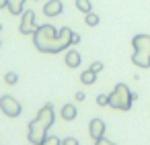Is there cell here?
<instances>
[{"mask_svg":"<svg viewBox=\"0 0 150 145\" xmlns=\"http://www.w3.org/2000/svg\"><path fill=\"white\" fill-rule=\"evenodd\" d=\"M72 33L74 31L70 27H62L58 31L54 25H39L31 37L37 51L54 55V53H62L64 49L72 45Z\"/></svg>","mask_w":150,"mask_h":145,"instance_id":"1","label":"cell"},{"mask_svg":"<svg viewBox=\"0 0 150 145\" xmlns=\"http://www.w3.org/2000/svg\"><path fill=\"white\" fill-rule=\"evenodd\" d=\"M80 43V35L78 33H72V45H78Z\"/></svg>","mask_w":150,"mask_h":145,"instance_id":"21","label":"cell"},{"mask_svg":"<svg viewBox=\"0 0 150 145\" xmlns=\"http://www.w3.org/2000/svg\"><path fill=\"white\" fill-rule=\"evenodd\" d=\"M76 114H78V110H76V106H74V104H64V106H62V110H60V116H62L64 121H74V119H76Z\"/></svg>","mask_w":150,"mask_h":145,"instance_id":"11","label":"cell"},{"mask_svg":"<svg viewBox=\"0 0 150 145\" xmlns=\"http://www.w3.org/2000/svg\"><path fill=\"white\" fill-rule=\"evenodd\" d=\"M91 70H93V72H97V74H99V72H101V70H103V61H93V63H91Z\"/></svg>","mask_w":150,"mask_h":145,"instance_id":"20","label":"cell"},{"mask_svg":"<svg viewBox=\"0 0 150 145\" xmlns=\"http://www.w3.org/2000/svg\"><path fill=\"white\" fill-rule=\"evenodd\" d=\"M54 119H56L54 104H52V102H47L45 106H41V110L37 112V116L29 123L27 139H29V143H31V145H39V143L47 137V131L52 129Z\"/></svg>","mask_w":150,"mask_h":145,"instance_id":"2","label":"cell"},{"mask_svg":"<svg viewBox=\"0 0 150 145\" xmlns=\"http://www.w3.org/2000/svg\"><path fill=\"white\" fill-rule=\"evenodd\" d=\"M88 135L97 141V139H101V137H105V123H103V119H91V123H88Z\"/></svg>","mask_w":150,"mask_h":145,"instance_id":"7","label":"cell"},{"mask_svg":"<svg viewBox=\"0 0 150 145\" xmlns=\"http://www.w3.org/2000/svg\"><path fill=\"white\" fill-rule=\"evenodd\" d=\"M64 63L68 66V68H80V63H82V57H80V53L76 51V49H68L66 51V55H64Z\"/></svg>","mask_w":150,"mask_h":145,"instance_id":"9","label":"cell"},{"mask_svg":"<svg viewBox=\"0 0 150 145\" xmlns=\"http://www.w3.org/2000/svg\"><path fill=\"white\" fill-rule=\"evenodd\" d=\"M97 104L99 106H109V94H99L97 96Z\"/></svg>","mask_w":150,"mask_h":145,"instance_id":"17","label":"cell"},{"mask_svg":"<svg viewBox=\"0 0 150 145\" xmlns=\"http://www.w3.org/2000/svg\"><path fill=\"white\" fill-rule=\"evenodd\" d=\"M35 29H37V25H35V13L33 10H25L21 15V25H19L21 35H33Z\"/></svg>","mask_w":150,"mask_h":145,"instance_id":"6","label":"cell"},{"mask_svg":"<svg viewBox=\"0 0 150 145\" xmlns=\"http://www.w3.org/2000/svg\"><path fill=\"white\" fill-rule=\"evenodd\" d=\"M95 145H117V143L109 141L107 137H101V139H97V141H95Z\"/></svg>","mask_w":150,"mask_h":145,"instance_id":"19","label":"cell"},{"mask_svg":"<svg viewBox=\"0 0 150 145\" xmlns=\"http://www.w3.org/2000/svg\"><path fill=\"white\" fill-rule=\"evenodd\" d=\"M132 47H134V53H132V63L142 68V70H148L150 68V35H134L132 37Z\"/></svg>","mask_w":150,"mask_h":145,"instance_id":"3","label":"cell"},{"mask_svg":"<svg viewBox=\"0 0 150 145\" xmlns=\"http://www.w3.org/2000/svg\"><path fill=\"white\" fill-rule=\"evenodd\" d=\"M84 23H86V27H97V25L101 23V19H99V15H97V13H93V10H91V13H86V15H84Z\"/></svg>","mask_w":150,"mask_h":145,"instance_id":"13","label":"cell"},{"mask_svg":"<svg viewBox=\"0 0 150 145\" xmlns=\"http://www.w3.org/2000/svg\"><path fill=\"white\" fill-rule=\"evenodd\" d=\"M0 45H2V41H0Z\"/></svg>","mask_w":150,"mask_h":145,"instance_id":"25","label":"cell"},{"mask_svg":"<svg viewBox=\"0 0 150 145\" xmlns=\"http://www.w3.org/2000/svg\"><path fill=\"white\" fill-rule=\"evenodd\" d=\"M62 10H64L62 0H47L43 4V15L45 17H58V15H62Z\"/></svg>","mask_w":150,"mask_h":145,"instance_id":"8","label":"cell"},{"mask_svg":"<svg viewBox=\"0 0 150 145\" xmlns=\"http://www.w3.org/2000/svg\"><path fill=\"white\" fill-rule=\"evenodd\" d=\"M4 82H6L8 86H15V84L19 82V76H17L15 72H6V74H4Z\"/></svg>","mask_w":150,"mask_h":145,"instance_id":"16","label":"cell"},{"mask_svg":"<svg viewBox=\"0 0 150 145\" xmlns=\"http://www.w3.org/2000/svg\"><path fill=\"white\" fill-rule=\"evenodd\" d=\"M74 98H76V100H78V102H82V100H84V98H86V96H84V92H80V90H78V92H76V94H74Z\"/></svg>","mask_w":150,"mask_h":145,"instance_id":"22","label":"cell"},{"mask_svg":"<svg viewBox=\"0 0 150 145\" xmlns=\"http://www.w3.org/2000/svg\"><path fill=\"white\" fill-rule=\"evenodd\" d=\"M76 8L80 10V13H91L93 10V4H91V0H76Z\"/></svg>","mask_w":150,"mask_h":145,"instance_id":"14","label":"cell"},{"mask_svg":"<svg viewBox=\"0 0 150 145\" xmlns=\"http://www.w3.org/2000/svg\"><path fill=\"white\" fill-rule=\"evenodd\" d=\"M62 145H80V143L76 137H66V139H62Z\"/></svg>","mask_w":150,"mask_h":145,"instance_id":"18","label":"cell"},{"mask_svg":"<svg viewBox=\"0 0 150 145\" xmlns=\"http://www.w3.org/2000/svg\"><path fill=\"white\" fill-rule=\"evenodd\" d=\"M39 145H62V139L60 137H54V135H47Z\"/></svg>","mask_w":150,"mask_h":145,"instance_id":"15","label":"cell"},{"mask_svg":"<svg viewBox=\"0 0 150 145\" xmlns=\"http://www.w3.org/2000/svg\"><path fill=\"white\" fill-rule=\"evenodd\" d=\"M25 2L27 0H6V10L13 17H19V15L25 13Z\"/></svg>","mask_w":150,"mask_h":145,"instance_id":"10","label":"cell"},{"mask_svg":"<svg viewBox=\"0 0 150 145\" xmlns=\"http://www.w3.org/2000/svg\"><path fill=\"white\" fill-rule=\"evenodd\" d=\"M0 8H6V0H0Z\"/></svg>","mask_w":150,"mask_h":145,"instance_id":"23","label":"cell"},{"mask_svg":"<svg viewBox=\"0 0 150 145\" xmlns=\"http://www.w3.org/2000/svg\"><path fill=\"white\" fill-rule=\"evenodd\" d=\"M0 110H2L8 119H17L23 112V106H21V102L15 96L4 94V96H0Z\"/></svg>","mask_w":150,"mask_h":145,"instance_id":"5","label":"cell"},{"mask_svg":"<svg viewBox=\"0 0 150 145\" xmlns=\"http://www.w3.org/2000/svg\"><path fill=\"white\" fill-rule=\"evenodd\" d=\"M136 98H138V94L132 92L127 84L119 82V84L113 88V92L109 94V106L115 108V110H129V108H132V102H134Z\"/></svg>","mask_w":150,"mask_h":145,"instance_id":"4","label":"cell"},{"mask_svg":"<svg viewBox=\"0 0 150 145\" xmlns=\"http://www.w3.org/2000/svg\"><path fill=\"white\" fill-rule=\"evenodd\" d=\"M0 31H2V23H0Z\"/></svg>","mask_w":150,"mask_h":145,"instance_id":"24","label":"cell"},{"mask_svg":"<svg viewBox=\"0 0 150 145\" xmlns=\"http://www.w3.org/2000/svg\"><path fill=\"white\" fill-rule=\"evenodd\" d=\"M80 82H82V84H86V86L95 84V82H97V72H93L91 68H88V70H84V72L80 74Z\"/></svg>","mask_w":150,"mask_h":145,"instance_id":"12","label":"cell"}]
</instances>
